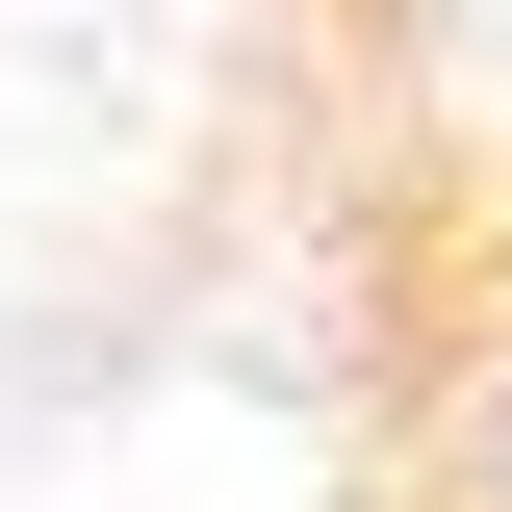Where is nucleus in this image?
<instances>
[{
  "mask_svg": "<svg viewBox=\"0 0 512 512\" xmlns=\"http://www.w3.org/2000/svg\"><path fill=\"white\" fill-rule=\"evenodd\" d=\"M436 512H512V333H487V384H461V436H436Z\"/></svg>",
  "mask_w": 512,
  "mask_h": 512,
  "instance_id": "nucleus-1",
  "label": "nucleus"
}]
</instances>
